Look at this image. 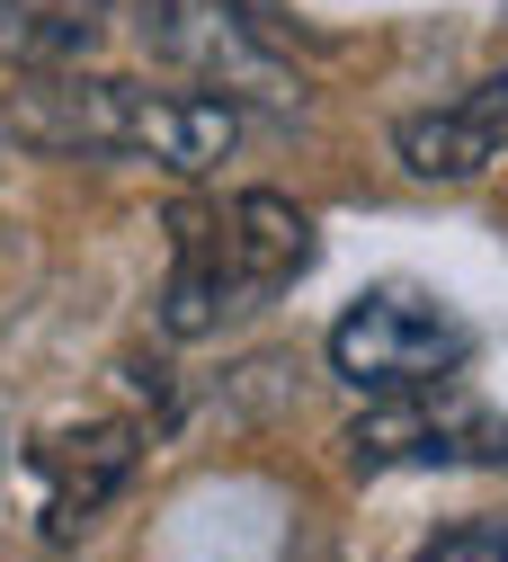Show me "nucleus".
I'll return each instance as SVG.
<instances>
[{
    "mask_svg": "<svg viewBox=\"0 0 508 562\" xmlns=\"http://www.w3.org/2000/svg\"><path fill=\"white\" fill-rule=\"evenodd\" d=\"M473 358V330L447 313V304H428V295H366L339 330H330V367L357 384V393H402V384H447L455 367Z\"/></svg>",
    "mask_w": 508,
    "mask_h": 562,
    "instance_id": "7ed1b4c3",
    "label": "nucleus"
},
{
    "mask_svg": "<svg viewBox=\"0 0 508 562\" xmlns=\"http://www.w3.org/2000/svg\"><path fill=\"white\" fill-rule=\"evenodd\" d=\"M10 134L36 153H143L179 179L214 170L233 153V99H179V90H143V81H90V72H27L10 99Z\"/></svg>",
    "mask_w": 508,
    "mask_h": 562,
    "instance_id": "f257e3e1",
    "label": "nucleus"
},
{
    "mask_svg": "<svg viewBox=\"0 0 508 562\" xmlns=\"http://www.w3.org/2000/svg\"><path fill=\"white\" fill-rule=\"evenodd\" d=\"M357 473H402V464H508V419L447 384H402L348 429Z\"/></svg>",
    "mask_w": 508,
    "mask_h": 562,
    "instance_id": "f03ea898",
    "label": "nucleus"
},
{
    "mask_svg": "<svg viewBox=\"0 0 508 562\" xmlns=\"http://www.w3.org/2000/svg\"><path fill=\"white\" fill-rule=\"evenodd\" d=\"M108 36V0H0V54L19 72H63Z\"/></svg>",
    "mask_w": 508,
    "mask_h": 562,
    "instance_id": "6e6552de",
    "label": "nucleus"
},
{
    "mask_svg": "<svg viewBox=\"0 0 508 562\" xmlns=\"http://www.w3.org/2000/svg\"><path fill=\"white\" fill-rule=\"evenodd\" d=\"M134 456H143V438L125 429V419H90V429H54V438H36V491H45V527L54 536H71V527H90L116 491H125V473H134Z\"/></svg>",
    "mask_w": 508,
    "mask_h": 562,
    "instance_id": "39448f33",
    "label": "nucleus"
},
{
    "mask_svg": "<svg viewBox=\"0 0 508 562\" xmlns=\"http://www.w3.org/2000/svg\"><path fill=\"white\" fill-rule=\"evenodd\" d=\"M419 562H508V527L499 518H464V527H447L438 544H428Z\"/></svg>",
    "mask_w": 508,
    "mask_h": 562,
    "instance_id": "1a4fd4ad",
    "label": "nucleus"
},
{
    "mask_svg": "<svg viewBox=\"0 0 508 562\" xmlns=\"http://www.w3.org/2000/svg\"><path fill=\"white\" fill-rule=\"evenodd\" d=\"M499 153H508V72L473 81L455 108H428L402 125V161L419 179H482Z\"/></svg>",
    "mask_w": 508,
    "mask_h": 562,
    "instance_id": "423d86ee",
    "label": "nucleus"
},
{
    "mask_svg": "<svg viewBox=\"0 0 508 562\" xmlns=\"http://www.w3.org/2000/svg\"><path fill=\"white\" fill-rule=\"evenodd\" d=\"M224 259H233V286L241 295H276V286H295V277L313 268V224H304V205H285V196H241L233 215H224Z\"/></svg>",
    "mask_w": 508,
    "mask_h": 562,
    "instance_id": "0eeeda50",
    "label": "nucleus"
},
{
    "mask_svg": "<svg viewBox=\"0 0 508 562\" xmlns=\"http://www.w3.org/2000/svg\"><path fill=\"white\" fill-rule=\"evenodd\" d=\"M153 45L224 99H268V108L304 99V81L285 72L268 19H241V0H153Z\"/></svg>",
    "mask_w": 508,
    "mask_h": 562,
    "instance_id": "20e7f679",
    "label": "nucleus"
}]
</instances>
